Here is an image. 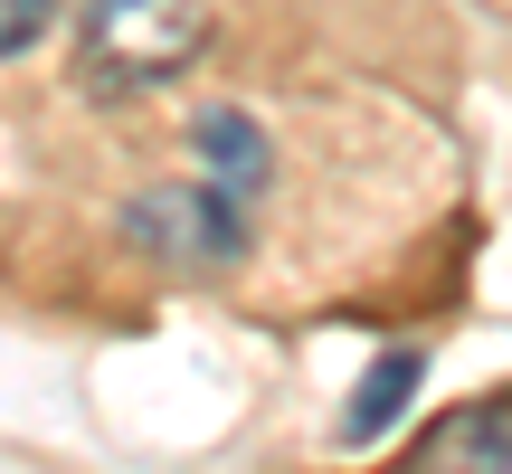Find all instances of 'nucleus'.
I'll use <instances>...</instances> for the list:
<instances>
[{"label": "nucleus", "mask_w": 512, "mask_h": 474, "mask_svg": "<svg viewBox=\"0 0 512 474\" xmlns=\"http://www.w3.org/2000/svg\"><path fill=\"white\" fill-rule=\"evenodd\" d=\"M190 152H200V162H209V181H228L238 200H247V190H266V133H256L238 105L190 114Z\"/></svg>", "instance_id": "nucleus-4"}, {"label": "nucleus", "mask_w": 512, "mask_h": 474, "mask_svg": "<svg viewBox=\"0 0 512 474\" xmlns=\"http://www.w3.org/2000/svg\"><path fill=\"white\" fill-rule=\"evenodd\" d=\"M57 10H67V0H0V57H29L38 38L57 29Z\"/></svg>", "instance_id": "nucleus-6"}, {"label": "nucleus", "mask_w": 512, "mask_h": 474, "mask_svg": "<svg viewBox=\"0 0 512 474\" xmlns=\"http://www.w3.org/2000/svg\"><path fill=\"white\" fill-rule=\"evenodd\" d=\"M209 48L200 0H86L76 10V86L86 95H152L190 76Z\"/></svg>", "instance_id": "nucleus-1"}, {"label": "nucleus", "mask_w": 512, "mask_h": 474, "mask_svg": "<svg viewBox=\"0 0 512 474\" xmlns=\"http://www.w3.org/2000/svg\"><path fill=\"white\" fill-rule=\"evenodd\" d=\"M408 389H418V351H380V361L361 370V399L342 408V446H370L408 408Z\"/></svg>", "instance_id": "nucleus-5"}, {"label": "nucleus", "mask_w": 512, "mask_h": 474, "mask_svg": "<svg viewBox=\"0 0 512 474\" xmlns=\"http://www.w3.org/2000/svg\"><path fill=\"white\" fill-rule=\"evenodd\" d=\"M408 465H437V474H456V465H494V474H512V399L446 408L437 427H418V437H408Z\"/></svg>", "instance_id": "nucleus-3"}, {"label": "nucleus", "mask_w": 512, "mask_h": 474, "mask_svg": "<svg viewBox=\"0 0 512 474\" xmlns=\"http://www.w3.org/2000/svg\"><path fill=\"white\" fill-rule=\"evenodd\" d=\"M124 237L171 275H219L247 256V200L228 181H162L124 200Z\"/></svg>", "instance_id": "nucleus-2"}]
</instances>
